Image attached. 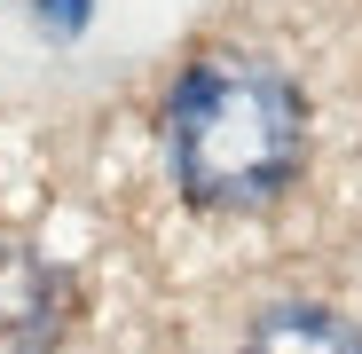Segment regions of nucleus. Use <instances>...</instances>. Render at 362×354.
<instances>
[{"mask_svg": "<svg viewBox=\"0 0 362 354\" xmlns=\"http://www.w3.org/2000/svg\"><path fill=\"white\" fill-rule=\"evenodd\" d=\"M245 354H362V331L331 307H268L245 338Z\"/></svg>", "mask_w": 362, "mask_h": 354, "instance_id": "obj_2", "label": "nucleus"}, {"mask_svg": "<svg viewBox=\"0 0 362 354\" xmlns=\"http://www.w3.org/2000/svg\"><path fill=\"white\" fill-rule=\"evenodd\" d=\"M165 142L197 205H260L291 182L308 150V110H299V87L260 55H205L173 87Z\"/></svg>", "mask_w": 362, "mask_h": 354, "instance_id": "obj_1", "label": "nucleus"}]
</instances>
